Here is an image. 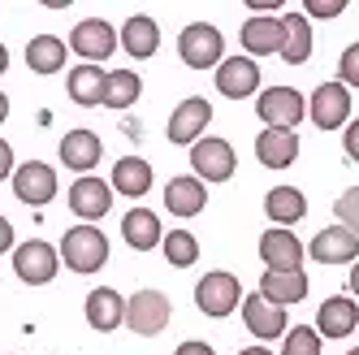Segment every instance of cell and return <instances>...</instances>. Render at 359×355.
<instances>
[{
  "label": "cell",
  "mask_w": 359,
  "mask_h": 355,
  "mask_svg": "<svg viewBox=\"0 0 359 355\" xmlns=\"http://www.w3.org/2000/svg\"><path fill=\"white\" fill-rule=\"evenodd\" d=\"M57 256L74 273H100L109 260V239H104V230H95V225H74V230H65Z\"/></svg>",
  "instance_id": "1"
},
{
  "label": "cell",
  "mask_w": 359,
  "mask_h": 355,
  "mask_svg": "<svg viewBox=\"0 0 359 355\" xmlns=\"http://www.w3.org/2000/svg\"><path fill=\"white\" fill-rule=\"evenodd\" d=\"M177 57L191 69H212V65L225 61V35L212 22H191V27L177 35Z\"/></svg>",
  "instance_id": "2"
},
{
  "label": "cell",
  "mask_w": 359,
  "mask_h": 355,
  "mask_svg": "<svg viewBox=\"0 0 359 355\" xmlns=\"http://www.w3.org/2000/svg\"><path fill=\"white\" fill-rule=\"evenodd\" d=\"M255 113L264 117V130H294L307 117V100L294 87H269L255 100Z\"/></svg>",
  "instance_id": "3"
},
{
  "label": "cell",
  "mask_w": 359,
  "mask_h": 355,
  "mask_svg": "<svg viewBox=\"0 0 359 355\" xmlns=\"http://www.w3.org/2000/svg\"><path fill=\"white\" fill-rule=\"evenodd\" d=\"M57 264H61V256H57L53 243L31 239V243H18V247H13V273H18L27 286H48V282L57 277Z\"/></svg>",
  "instance_id": "4"
},
{
  "label": "cell",
  "mask_w": 359,
  "mask_h": 355,
  "mask_svg": "<svg viewBox=\"0 0 359 355\" xmlns=\"http://www.w3.org/2000/svg\"><path fill=\"white\" fill-rule=\"evenodd\" d=\"M243 299V286L234 273H203L195 286V308L203 316H229Z\"/></svg>",
  "instance_id": "5"
},
{
  "label": "cell",
  "mask_w": 359,
  "mask_h": 355,
  "mask_svg": "<svg viewBox=\"0 0 359 355\" xmlns=\"http://www.w3.org/2000/svg\"><path fill=\"white\" fill-rule=\"evenodd\" d=\"M169 312L173 308H169V299L161 290H139V295L126 299V325H130L139 338H156L169 325Z\"/></svg>",
  "instance_id": "6"
},
{
  "label": "cell",
  "mask_w": 359,
  "mask_h": 355,
  "mask_svg": "<svg viewBox=\"0 0 359 355\" xmlns=\"http://www.w3.org/2000/svg\"><path fill=\"white\" fill-rule=\"evenodd\" d=\"M191 169H195L199 182H225L234 173V147L225 139L203 135L199 143H191Z\"/></svg>",
  "instance_id": "7"
},
{
  "label": "cell",
  "mask_w": 359,
  "mask_h": 355,
  "mask_svg": "<svg viewBox=\"0 0 359 355\" xmlns=\"http://www.w3.org/2000/svg\"><path fill=\"white\" fill-rule=\"evenodd\" d=\"M69 48H74V53H79L87 65L109 61V57H113V48H117V31L109 27L104 18H83L79 27L69 31Z\"/></svg>",
  "instance_id": "8"
},
{
  "label": "cell",
  "mask_w": 359,
  "mask_h": 355,
  "mask_svg": "<svg viewBox=\"0 0 359 355\" xmlns=\"http://www.w3.org/2000/svg\"><path fill=\"white\" fill-rule=\"evenodd\" d=\"M13 195L22 199V204H48V199L57 195V169L53 165H43V161H27V165H18L13 169Z\"/></svg>",
  "instance_id": "9"
},
{
  "label": "cell",
  "mask_w": 359,
  "mask_h": 355,
  "mask_svg": "<svg viewBox=\"0 0 359 355\" xmlns=\"http://www.w3.org/2000/svg\"><path fill=\"white\" fill-rule=\"evenodd\" d=\"M307 113H312V126H320V130H338V126H346V117H351V91L342 83H320L312 91Z\"/></svg>",
  "instance_id": "10"
},
{
  "label": "cell",
  "mask_w": 359,
  "mask_h": 355,
  "mask_svg": "<svg viewBox=\"0 0 359 355\" xmlns=\"http://www.w3.org/2000/svg\"><path fill=\"white\" fill-rule=\"evenodd\" d=\"M208 121H212V105L203 95L182 100L169 117V143H199L203 130H208Z\"/></svg>",
  "instance_id": "11"
},
{
  "label": "cell",
  "mask_w": 359,
  "mask_h": 355,
  "mask_svg": "<svg viewBox=\"0 0 359 355\" xmlns=\"http://www.w3.org/2000/svg\"><path fill=\"white\" fill-rule=\"evenodd\" d=\"M359 329V303L351 295H333L316 312V334L320 338H351Z\"/></svg>",
  "instance_id": "12"
},
{
  "label": "cell",
  "mask_w": 359,
  "mask_h": 355,
  "mask_svg": "<svg viewBox=\"0 0 359 355\" xmlns=\"http://www.w3.org/2000/svg\"><path fill=\"white\" fill-rule=\"evenodd\" d=\"M69 208L91 225V221H100L113 208V187L104 182V178H91L87 173V178H79V182L69 187Z\"/></svg>",
  "instance_id": "13"
},
{
  "label": "cell",
  "mask_w": 359,
  "mask_h": 355,
  "mask_svg": "<svg viewBox=\"0 0 359 355\" xmlns=\"http://www.w3.org/2000/svg\"><path fill=\"white\" fill-rule=\"evenodd\" d=\"M217 91L229 95V100H247L260 91V65L251 57H229L217 65Z\"/></svg>",
  "instance_id": "14"
},
{
  "label": "cell",
  "mask_w": 359,
  "mask_h": 355,
  "mask_svg": "<svg viewBox=\"0 0 359 355\" xmlns=\"http://www.w3.org/2000/svg\"><path fill=\"white\" fill-rule=\"evenodd\" d=\"M312 260L316 264H355L359 260V239L346 230V225H329V230H320L312 239Z\"/></svg>",
  "instance_id": "15"
},
{
  "label": "cell",
  "mask_w": 359,
  "mask_h": 355,
  "mask_svg": "<svg viewBox=\"0 0 359 355\" xmlns=\"http://www.w3.org/2000/svg\"><path fill=\"white\" fill-rule=\"evenodd\" d=\"M303 256H307V247L290 234V230H281V225H273V230L260 234V260L269 269H303Z\"/></svg>",
  "instance_id": "16"
},
{
  "label": "cell",
  "mask_w": 359,
  "mask_h": 355,
  "mask_svg": "<svg viewBox=\"0 0 359 355\" xmlns=\"http://www.w3.org/2000/svg\"><path fill=\"white\" fill-rule=\"evenodd\" d=\"M260 299H269L273 308H290V303H299L307 295V273L303 269H269L260 277V290H255Z\"/></svg>",
  "instance_id": "17"
},
{
  "label": "cell",
  "mask_w": 359,
  "mask_h": 355,
  "mask_svg": "<svg viewBox=\"0 0 359 355\" xmlns=\"http://www.w3.org/2000/svg\"><path fill=\"white\" fill-rule=\"evenodd\" d=\"M243 321H247V329L255 338H264V342H273V338H281L286 334V308H273L269 299H260V295H247L243 299Z\"/></svg>",
  "instance_id": "18"
},
{
  "label": "cell",
  "mask_w": 359,
  "mask_h": 355,
  "mask_svg": "<svg viewBox=\"0 0 359 355\" xmlns=\"http://www.w3.org/2000/svg\"><path fill=\"white\" fill-rule=\"evenodd\" d=\"M87 325L95 334H113L117 325H126V299L113 286H95L87 295Z\"/></svg>",
  "instance_id": "19"
},
{
  "label": "cell",
  "mask_w": 359,
  "mask_h": 355,
  "mask_svg": "<svg viewBox=\"0 0 359 355\" xmlns=\"http://www.w3.org/2000/svg\"><path fill=\"white\" fill-rule=\"evenodd\" d=\"M281 43H286V27H281V18H251V22H243V48H247L251 61L281 53Z\"/></svg>",
  "instance_id": "20"
},
{
  "label": "cell",
  "mask_w": 359,
  "mask_h": 355,
  "mask_svg": "<svg viewBox=\"0 0 359 355\" xmlns=\"http://www.w3.org/2000/svg\"><path fill=\"white\" fill-rule=\"evenodd\" d=\"M117 43H121L135 61H147V57H156V48H161V27H156L147 13H135V18H126Z\"/></svg>",
  "instance_id": "21"
},
{
  "label": "cell",
  "mask_w": 359,
  "mask_h": 355,
  "mask_svg": "<svg viewBox=\"0 0 359 355\" xmlns=\"http://www.w3.org/2000/svg\"><path fill=\"white\" fill-rule=\"evenodd\" d=\"M255 161L264 169H290L299 161V135L294 130H264L255 139Z\"/></svg>",
  "instance_id": "22"
},
{
  "label": "cell",
  "mask_w": 359,
  "mask_h": 355,
  "mask_svg": "<svg viewBox=\"0 0 359 355\" xmlns=\"http://www.w3.org/2000/svg\"><path fill=\"white\" fill-rule=\"evenodd\" d=\"M100 156H104V143H100V135H91V130H69L61 139V161L83 178H87V169L100 165Z\"/></svg>",
  "instance_id": "23"
},
{
  "label": "cell",
  "mask_w": 359,
  "mask_h": 355,
  "mask_svg": "<svg viewBox=\"0 0 359 355\" xmlns=\"http://www.w3.org/2000/svg\"><path fill=\"white\" fill-rule=\"evenodd\" d=\"M121 239L130 243L135 251H151V247H161V217L151 213V208H130L121 217Z\"/></svg>",
  "instance_id": "24"
},
{
  "label": "cell",
  "mask_w": 359,
  "mask_h": 355,
  "mask_svg": "<svg viewBox=\"0 0 359 355\" xmlns=\"http://www.w3.org/2000/svg\"><path fill=\"white\" fill-rule=\"evenodd\" d=\"M117 195H130V199H143L151 191V165L143 156H121L113 165V182H109Z\"/></svg>",
  "instance_id": "25"
},
{
  "label": "cell",
  "mask_w": 359,
  "mask_h": 355,
  "mask_svg": "<svg viewBox=\"0 0 359 355\" xmlns=\"http://www.w3.org/2000/svg\"><path fill=\"white\" fill-rule=\"evenodd\" d=\"M104 79H109V74L100 65H74L69 69V100L83 105V109L104 105Z\"/></svg>",
  "instance_id": "26"
},
{
  "label": "cell",
  "mask_w": 359,
  "mask_h": 355,
  "mask_svg": "<svg viewBox=\"0 0 359 355\" xmlns=\"http://www.w3.org/2000/svg\"><path fill=\"white\" fill-rule=\"evenodd\" d=\"M264 213L273 217V225H294V221H303L307 217V199H303V191L299 187H273L269 195H264Z\"/></svg>",
  "instance_id": "27"
},
{
  "label": "cell",
  "mask_w": 359,
  "mask_h": 355,
  "mask_svg": "<svg viewBox=\"0 0 359 355\" xmlns=\"http://www.w3.org/2000/svg\"><path fill=\"white\" fill-rule=\"evenodd\" d=\"M203 182L191 173V178H173V182L165 187V208L173 213V217H195L199 208H203Z\"/></svg>",
  "instance_id": "28"
},
{
  "label": "cell",
  "mask_w": 359,
  "mask_h": 355,
  "mask_svg": "<svg viewBox=\"0 0 359 355\" xmlns=\"http://www.w3.org/2000/svg\"><path fill=\"white\" fill-rule=\"evenodd\" d=\"M281 27H286L281 57H286L290 65H303L307 57H312V22H307L303 13H286V18H281Z\"/></svg>",
  "instance_id": "29"
},
{
  "label": "cell",
  "mask_w": 359,
  "mask_h": 355,
  "mask_svg": "<svg viewBox=\"0 0 359 355\" xmlns=\"http://www.w3.org/2000/svg\"><path fill=\"white\" fill-rule=\"evenodd\" d=\"M65 39H57V35H35L31 43H27V65L35 69V74H57L61 65H65Z\"/></svg>",
  "instance_id": "30"
},
{
  "label": "cell",
  "mask_w": 359,
  "mask_h": 355,
  "mask_svg": "<svg viewBox=\"0 0 359 355\" xmlns=\"http://www.w3.org/2000/svg\"><path fill=\"white\" fill-rule=\"evenodd\" d=\"M139 95H143V83H139L135 69H113L104 79V105L109 109H130Z\"/></svg>",
  "instance_id": "31"
},
{
  "label": "cell",
  "mask_w": 359,
  "mask_h": 355,
  "mask_svg": "<svg viewBox=\"0 0 359 355\" xmlns=\"http://www.w3.org/2000/svg\"><path fill=\"white\" fill-rule=\"evenodd\" d=\"M161 247H165V260H169L173 269H191V264L199 260V239H195L191 230H173V234H165Z\"/></svg>",
  "instance_id": "32"
},
{
  "label": "cell",
  "mask_w": 359,
  "mask_h": 355,
  "mask_svg": "<svg viewBox=\"0 0 359 355\" xmlns=\"http://www.w3.org/2000/svg\"><path fill=\"white\" fill-rule=\"evenodd\" d=\"M281 355H320V334L312 325L286 329V347H281Z\"/></svg>",
  "instance_id": "33"
},
{
  "label": "cell",
  "mask_w": 359,
  "mask_h": 355,
  "mask_svg": "<svg viewBox=\"0 0 359 355\" xmlns=\"http://www.w3.org/2000/svg\"><path fill=\"white\" fill-rule=\"evenodd\" d=\"M333 213H338V225H346V230L359 239V187L342 191V195H338V204H333Z\"/></svg>",
  "instance_id": "34"
},
{
  "label": "cell",
  "mask_w": 359,
  "mask_h": 355,
  "mask_svg": "<svg viewBox=\"0 0 359 355\" xmlns=\"http://www.w3.org/2000/svg\"><path fill=\"white\" fill-rule=\"evenodd\" d=\"M338 83L351 91V87H359V43H351L346 53H342V61H338Z\"/></svg>",
  "instance_id": "35"
},
{
  "label": "cell",
  "mask_w": 359,
  "mask_h": 355,
  "mask_svg": "<svg viewBox=\"0 0 359 355\" xmlns=\"http://www.w3.org/2000/svg\"><path fill=\"white\" fill-rule=\"evenodd\" d=\"M346 9V0H303V18H338Z\"/></svg>",
  "instance_id": "36"
},
{
  "label": "cell",
  "mask_w": 359,
  "mask_h": 355,
  "mask_svg": "<svg viewBox=\"0 0 359 355\" xmlns=\"http://www.w3.org/2000/svg\"><path fill=\"white\" fill-rule=\"evenodd\" d=\"M342 143H346V156L359 165V117H355V121H346V139H342Z\"/></svg>",
  "instance_id": "37"
},
{
  "label": "cell",
  "mask_w": 359,
  "mask_h": 355,
  "mask_svg": "<svg viewBox=\"0 0 359 355\" xmlns=\"http://www.w3.org/2000/svg\"><path fill=\"white\" fill-rule=\"evenodd\" d=\"M0 178H13V147L0 139Z\"/></svg>",
  "instance_id": "38"
},
{
  "label": "cell",
  "mask_w": 359,
  "mask_h": 355,
  "mask_svg": "<svg viewBox=\"0 0 359 355\" xmlns=\"http://www.w3.org/2000/svg\"><path fill=\"white\" fill-rule=\"evenodd\" d=\"M177 355H217L208 342H182V347H177Z\"/></svg>",
  "instance_id": "39"
},
{
  "label": "cell",
  "mask_w": 359,
  "mask_h": 355,
  "mask_svg": "<svg viewBox=\"0 0 359 355\" xmlns=\"http://www.w3.org/2000/svg\"><path fill=\"white\" fill-rule=\"evenodd\" d=\"M9 247H13V225L0 217V251H9Z\"/></svg>",
  "instance_id": "40"
},
{
  "label": "cell",
  "mask_w": 359,
  "mask_h": 355,
  "mask_svg": "<svg viewBox=\"0 0 359 355\" xmlns=\"http://www.w3.org/2000/svg\"><path fill=\"white\" fill-rule=\"evenodd\" d=\"M351 299L359 303V260H355V269H351Z\"/></svg>",
  "instance_id": "41"
},
{
  "label": "cell",
  "mask_w": 359,
  "mask_h": 355,
  "mask_svg": "<svg viewBox=\"0 0 359 355\" xmlns=\"http://www.w3.org/2000/svg\"><path fill=\"white\" fill-rule=\"evenodd\" d=\"M238 355H273L269 347H247V351H238Z\"/></svg>",
  "instance_id": "42"
},
{
  "label": "cell",
  "mask_w": 359,
  "mask_h": 355,
  "mask_svg": "<svg viewBox=\"0 0 359 355\" xmlns=\"http://www.w3.org/2000/svg\"><path fill=\"white\" fill-rule=\"evenodd\" d=\"M9 117V100H5V91H0V121Z\"/></svg>",
  "instance_id": "43"
},
{
  "label": "cell",
  "mask_w": 359,
  "mask_h": 355,
  "mask_svg": "<svg viewBox=\"0 0 359 355\" xmlns=\"http://www.w3.org/2000/svg\"><path fill=\"white\" fill-rule=\"evenodd\" d=\"M9 69V53H5V43H0V74Z\"/></svg>",
  "instance_id": "44"
},
{
  "label": "cell",
  "mask_w": 359,
  "mask_h": 355,
  "mask_svg": "<svg viewBox=\"0 0 359 355\" xmlns=\"http://www.w3.org/2000/svg\"><path fill=\"white\" fill-rule=\"evenodd\" d=\"M346 355H359V347H355V351H346Z\"/></svg>",
  "instance_id": "45"
}]
</instances>
